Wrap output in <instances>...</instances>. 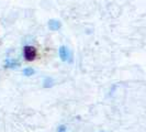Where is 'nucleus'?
I'll list each match as a JSON object with an SVG mask.
<instances>
[{"label":"nucleus","mask_w":146,"mask_h":132,"mask_svg":"<svg viewBox=\"0 0 146 132\" xmlns=\"http://www.w3.org/2000/svg\"><path fill=\"white\" fill-rule=\"evenodd\" d=\"M34 73H35V71L32 67H27L23 69V75H25V76H32Z\"/></svg>","instance_id":"nucleus-6"},{"label":"nucleus","mask_w":146,"mask_h":132,"mask_svg":"<svg viewBox=\"0 0 146 132\" xmlns=\"http://www.w3.org/2000/svg\"><path fill=\"white\" fill-rule=\"evenodd\" d=\"M19 66V63L15 59H7L5 62V67L6 68H17Z\"/></svg>","instance_id":"nucleus-4"},{"label":"nucleus","mask_w":146,"mask_h":132,"mask_svg":"<svg viewBox=\"0 0 146 132\" xmlns=\"http://www.w3.org/2000/svg\"><path fill=\"white\" fill-rule=\"evenodd\" d=\"M44 87L45 88H48V87H52L53 85H54V81L52 79V78H50V77H47V78H45L44 79Z\"/></svg>","instance_id":"nucleus-5"},{"label":"nucleus","mask_w":146,"mask_h":132,"mask_svg":"<svg viewBox=\"0 0 146 132\" xmlns=\"http://www.w3.org/2000/svg\"><path fill=\"white\" fill-rule=\"evenodd\" d=\"M57 132H67V128H66V125H59L58 128H57Z\"/></svg>","instance_id":"nucleus-7"},{"label":"nucleus","mask_w":146,"mask_h":132,"mask_svg":"<svg viewBox=\"0 0 146 132\" xmlns=\"http://www.w3.org/2000/svg\"><path fill=\"white\" fill-rule=\"evenodd\" d=\"M23 53H24V57L27 61H33V59L36 57V49L34 46H31V45H27L24 46L23 49Z\"/></svg>","instance_id":"nucleus-1"},{"label":"nucleus","mask_w":146,"mask_h":132,"mask_svg":"<svg viewBox=\"0 0 146 132\" xmlns=\"http://www.w3.org/2000/svg\"><path fill=\"white\" fill-rule=\"evenodd\" d=\"M62 27V23L58 21V20H55V19H52L48 21V28L52 31H57L58 29H60Z\"/></svg>","instance_id":"nucleus-3"},{"label":"nucleus","mask_w":146,"mask_h":132,"mask_svg":"<svg viewBox=\"0 0 146 132\" xmlns=\"http://www.w3.org/2000/svg\"><path fill=\"white\" fill-rule=\"evenodd\" d=\"M59 57L63 62H67L68 59H70V53H69V50L66 47V46H60L59 47Z\"/></svg>","instance_id":"nucleus-2"}]
</instances>
